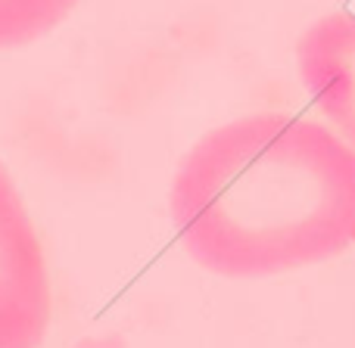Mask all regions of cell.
I'll return each instance as SVG.
<instances>
[{"instance_id": "cell-1", "label": "cell", "mask_w": 355, "mask_h": 348, "mask_svg": "<svg viewBox=\"0 0 355 348\" xmlns=\"http://www.w3.org/2000/svg\"><path fill=\"white\" fill-rule=\"evenodd\" d=\"M172 224L196 264L252 280L355 246V147L296 116L209 131L172 181Z\"/></svg>"}, {"instance_id": "cell-2", "label": "cell", "mask_w": 355, "mask_h": 348, "mask_svg": "<svg viewBox=\"0 0 355 348\" xmlns=\"http://www.w3.org/2000/svg\"><path fill=\"white\" fill-rule=\"evenodd\" d=\"M50 308L53 299L41 239L0 162V348H41Z\"/></svg>"}, {"instance_id": "cell-3", "label": "cell", "mask_w": 355, "mask_h": 348, "mask_svg": "<svg viewBox=\"0 0 355 348\" xmlns=\"http://www.w3.org/2000/svg\"><path fill=\"white\" fill-rule=\"evenodd\" d=\"M296 59L315 106L355 143V12L340 10L318 19L300 37Z\"/></svg>"}, {"instance_id": "cell-4", "label": "cell", "mask_w": 355, "mask_h": 348, "mask_svg": "<svg viewBox=\"0 0 355 348\" xmlns=\"http://www.w3.org/2000/svg\"><path fill=\"white\" fill-rule=\"evenodd\" d=\"M78 0H0V50L22 47L53 31Z\"/></svg>"}]
</instances>
